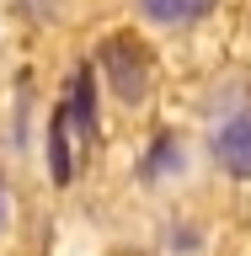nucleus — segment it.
Instances as JSON below:
<instances>
[{
  "mask_svg": "<svg viewBox=\"0 0 251 256\" xmlns=\"http://www.w3.org/2000/svg\"><path fill=\"white\" fill-rule=\"evenodd\" d=\"M144 11L155 16V22H166V27H176V22H198V16L214 6V0H139Z\"/></svg>",
  "mask_w": 251,
  "mask_h": 256,
  "instance_id": "3",
  "label": "nucleus"
},
{
  "mask_svg": "<svg viewBox=\"0 0 251 256\" xmlns=\"http://www.w3.org/2000/svg\"><path fill=\"white\" fill-rule=\"evenodd\" d=\"M70 112L80 118L75 128H91V75H86V70L75 75V107H70Z\"/></svg>",
  "mask_w": 251,
  "mask_h": 256,
  "instance_id": "4",
  "label": "nucleus"
},
{
  "mask_svg": "<svg viewBox=\"0 0 251 256\" xmlns=\"http://www.w3.org/2000/svg\"><path fill=\"white\" fill-rule=\"evenodd\" d=\"M214 155L230 176H251V107L230 112L219 128H214Z\"/></svg>",
  "mask_w": 251,
  "mask_h": 256,
  "instance_id": "1",
  "label": "nucleus"
},
{
  "mask_svg": "<svg viewBox=\"0 0 251 256\" xmlns=\"http://www.w3.org/2000/svg\"><path fill=\"white\" fill-rule=\"evenodd\" d=\"M107 70H112V86H118L123 102H139V96H144V59L134 54V64H128V43H123V38L107 43Z\"/></svg>",
  "mask_w": 251,
  "mask_h": 256,
  "instance_id": "2",
  "label": "nucleus"
}]
</instances>
